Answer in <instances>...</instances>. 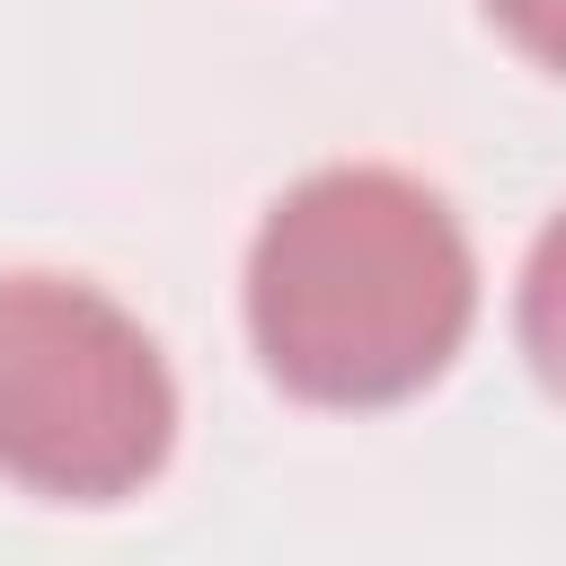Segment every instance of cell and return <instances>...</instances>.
<instances>
[{"instance_id": "cell-4", "label": "cell", "mask_w": 566, "mask_h": 566, "mask_svg": "<svg viewBox=\"0 0 566 566\" xmlns=\"http://www.w3.org/2000/svg\"><path fill=\"white\" fill-rule=\"evenodd\" d=\"M478 9H486V27H495L522 62H539V71L566 80V0H478Z\"/></svg>"}, {"instance_id": "cell-2", "label": "cell", "mask_w": 566, "mask_h": 566, "mask_svg": "<svg viewBox=\"0 0 566 566\" xmlns=\"http://www.w3.org/2000/svg\"><path fill=\"white\" fill-rule=\"evenodd\" d=\"M177 451L159 336L80 274H0V478L44 504H124Z\"/></svg>"}, {"instance_id": "cell-3", "label": "cell", "mask_w": 566, "mask_h": 566, "mask_svg": "<svg viewBox=\"0 0 566 566\" xmlns=\"http://www.w3.org/2000/svg\"><path fill=\"white\" fill-rule=\"evenodd\" d=\"M513 336H522L531 380L566 407V203L548 212V230H539L531 256H522V283H513Z\"/></svg>"}, {"instance_id": "cell-1", "label": "cell", "mask_w": 566, "mask_h": 566, "mask_svg": "<svg viewBox=\"0 0 566 566\" xmlns=\"http://www.w3.org/2000/svg\"><path fill=\"white\" fill-rule=\"evenodd\" d=\"M478 327V256L460 212L380 159L283 186L248 239V345L301 407L371 416L424 398Z\"/></svg>"}]
</instances>
